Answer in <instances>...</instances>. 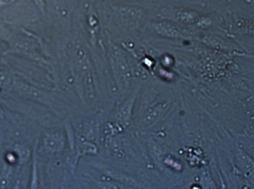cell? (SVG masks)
Returning a JSON list of instances; mask_svg holds the SVG:
<instances>
[{
	"label": "cell",
	"mask_w": 254,
	"mask_h": 189,
	"mask_svg": "<svg viewBox=\"0 0 254 189\" xmlns=\"http://www.w3.org/2000/svg\"><path fill=\"white\" fill-rule=\"evenodd\" d=\"M155 30L159 35L169 38H183V36L179 29L172 23L166 21H157L153 24Z\"/></svg>",
	"instance_id": "6da1fadb"
},
{
	"label": "cell",
	"mask_w": 254,
	"mask_h": 189,
	"mask_svg": "<svg viewBox=\"0 0 254 189\" xmlns=\"http://www.w3.org/2000/svg\"><path fill=\"white\" fill-rule=\"evenodd\" d=\"M175 17L177 21L186 24H195L201 19L200 15L196 11L186 8L177 9Z\"/></svg>",
	"instance_id": "7a4b0ae2"
},
{
	"label": "cell",
	"mask_w": 254,
	"mask_h": 189,
	"mask_svg": "<svg viewBox=\"0 0 254 189\" xmlns=\"http://www.w3.org/2000/svg\"><path fill=\"white\" fill-rule=\"evenodd\" d=\"M36 5L41 9L42 11L44 10V0H34Z\"/></svg>",
	"instance_id": "3957f363"
},
{
	"label": "cell",
	"mask_w": 254,
	"mask_h": 189,
	"mask_svg": "<svg viewBox=\"0 0 254 189\" xmlns=\"http://www.w3.org/2000/svg\"><path fill=\"white\" fill-rule=\"evenodd\" d=\"M13 1H14V0H0V5L9 4V3H10Z\"/></svg>",
	"instance_id": "277c9868"
}]
</instances>
